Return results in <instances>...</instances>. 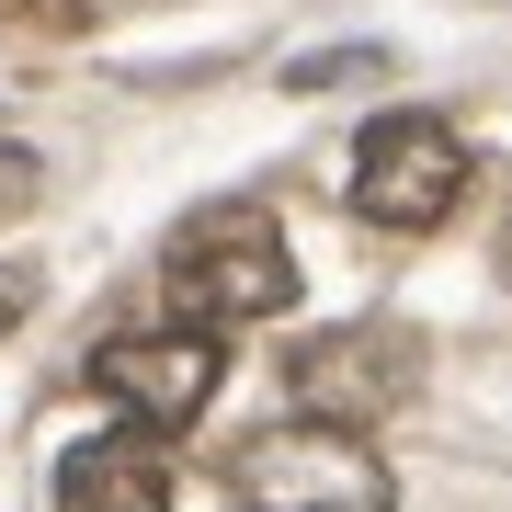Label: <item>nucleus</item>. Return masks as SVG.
I'll return each instance as SVG.
<instances>
[{
  "instance_id": "obj_4",
  "label": "nucleus",
  "mask_w": 512,
  "mask_h": 512,
  "mask_svg": "<svg viewBox=\"0 0 512 512\" xmlns=\"http://www.w3.org/2000/svg\"><path fill=\"white\" fill-rule=\"evenodd\" d=\"M456 194H467V137L444 126V114H376L365 148H353V217L365 228H444L456 217Z\"/></svg>"
},
{
  "instance_id": "obj_1",
  "label": "nucleus",
  "mask_w": 512,
  "mask_h": 512,
  "mask_svg": "<svg viewBox=\"0 0 512 512\" xmlns=\"http://www.w3.org/2000/svg\"><path fill=\"white\" fill-rule=\"evenodd\" d=\"M171 308H183L194 330H239V319H274L285 296H296V251H285V228H274V205H251V194H228V205H205V217L171 228Z\"/></svg>"
},
{
  "instance_id": "obj_2",
  "label": "nucleus",
  "mask_w": 512,
  "mask_h": 512,
  "mask_svg": "<svg viewBox=\"0 0 512 512\" xmlns=\"http://www.w3.org/2000/svg\"><path fill=\"white\" fill-rule=\"evenodd\" d=\"M239 512H399V478L387 456H365V433L342 421H274L228 456Z\"/></svg>"
},
{
  "instance_id": "obj_9",
  "label": "nucleus",
  "mask_w": 512,
  "mask_h": 512,
  "mask_svg": "<svg viewBox=\"0 0 512 512\" xmlns=\"http://www.w3.org/2000/svg\"><path fill=\"white\" fill-rule=\"evenodd\" d=\"M23 308H35V274H12V262H0V330H12Z\"/></svg>"
},
{
  "instance_id": "obj_6",
  "label": "nucleus",
  "mask_w": 512,
  "mask_h": 512,
  "mask_svg": "<svg viewBox=\"0 0 512 512\" xmlns=\"http://www.w3.org/2000/svg\"><path fill=\"white\" fill-rule=\"evenodd\" d=\"M57 512H171L160 433H92L57 456Z\"/></svg>"
},
{
  "instance_id": "obj_7",
  "label": "nucleus",
  "mask_w": 512,
  "mask_h": 512,
  "mask_svg": "<svg viewBox=\"0 0 512 512\" xmlns=\"http://www.w3.org/2000/svg\"><path fill=\"white\" fill-rule=\"evenodd\" d=\"M35 183H46V171H35V148H23V137H0V217H23V205H35Z\"/></svg>"
},
{
  "instance_id": "obj_5",
  "label": "nucleus",
  "mask_w": 512,
  "mask_h": 512,
  "mask_svg": "<svg viewBox=\"0 0 512 512\" xmlns=\"http://www.w3.org/2000/svg\"><path fill=\"white\" fill-rule=\"evenodd\" d=\"M217 376H228V353H217V330H194V319L114 330V342L92 353V387L137 421V433H183V421H205Z\"/></svg>"
},
{
  "instance_id": "obj_3",
  "label": "nucleus",
  "mask_w": 512,
  "mask_h": 512,
  "mask_svg": "<svg viewBox=\"0 0 512 512\" xmlns=\"http://www.w3.org/2000/svg\"><path fill=\"white\" fill-rule=\"evenodd\" d=\"M285 399H296V421H342V433H365V421H387V410L421 399V330H399V319L308 330V342L285 353Z\"/></svg>"
},
{
  "instance_id": "obj_8",
  "label": "nucleus",
  "mask_w": 512,
  "mask_h": 512,
  "mask_svg": "<svg viewBox=\"0 0 512 512\" xmlns=\"http://www.w3.org/2000/svg\"><path fill=\"white\" fill-rule=\"evenodd\" d=\"M0 23H23V35H80V0H0Z\"/></svg>"
},
{
  "instance_id": "obj_10",
  "label": "nucleus",
  "mask_w": 512,
  "mask_h": 512,
  "mask_svg": "<svg viewBox=\"0 0 512 512\" xmlns=\"http://www.w3.org/2000/svg\"><path fill=\"white\" fill-rule=\"evenodd\" d=\"M501 274H512V217H501Z\"/></svg>"
}]
</instances>
